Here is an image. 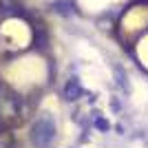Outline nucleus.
Segmentation results:
<instances>
[{"label": "nucleus", "instance_id": "obj_3", "mask_svg": "<svg viewBox=\"0 0 148 148\" xmlns=\"http://www.w3.org/2000/svg\"><path fill=\"white\" fill-rule=\"evenodd\" d=\"M95 126H97V130H102V133H106V130L111 128V124L106 122L104 117H95Z\"/></svg>", "mask_w": 148, "mask_h": 148}, {"label": "nucleus", "instance_id": "obj_2", "mask_svg": "<svg viewBox=\"0 0 148 148\" xmlns=\"http://www.w3.org/2000/svg\"><path fill=\"white\" fill-rule=\"evenodd\" d=\"M82 95H84V91H82V84L73 77V80H71L66 86H64V97H66L69 102H75V99H80Z\"/></svg>", "mask_w": 148, "mask_h": 148}, {"label": "nucleus", "instance_id": "obj_4", "mask_svg": "<svg viewBox=\"0 0 148 148\" xmlns=\"http://www.w3.org/2000/svg\"><path fill=\"white\" fill-rule=\"evenodd\" d=\"M115 75H117V84L124 88H128V82H126V73H122V69H117L115 71Z\"/></svg>", "mask_w": 148, "mask_h": 148}, {"label": "nucleus", "instance_id": "obj_1", "mask_svg": "<svg viewBox=\"0 0 148 148\" xmlns=\"http://www.w3.org/2000/svg\"><path fill=\"white\" fill-rule=\"evenodd\" d=\"M53 137H56V124H53V119L49 115L40 117L33 124V128H31V142L36 144L38 148H47L53 142Z\"/></svg>", "mask_w": 148, "mask_h": 148}]
</instances>
